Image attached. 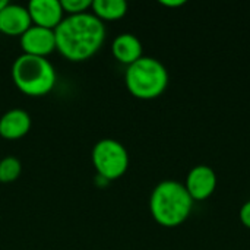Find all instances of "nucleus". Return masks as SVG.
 I'll return each mask as SVG.
<instances>
[{"label": "nucleus", "instance_id": "1", "mask_svg": "<svg viewBox=\"0 0 250 250\" xmlns=\"http://www.w3.org/2000/svg\"><path fill=\"white\" fill-rule=\"evenodd\" d=\"M56 50L69 62H85L103 47L105 25L91 12L67 15L54 29Z\"/></svg>", "mask_w": 250, "mask_h": 250}, {"label": "nucleus", "instance_id": "2", "mask_svg": "<svg viewBox=\"0 0 250 250\" xmlns=\"http://www.w3.org/2000/svg\"><path fill=\"white\" fill-rule=\"evenodd\" d=\"M193 202L183 183L177 180H163L152 189L149 211L155 223L173 229L182 226L189 218Z\"/></svg>", "mask_w": 250, "mask_h": 250}, {"label": "nucleus", "instance_id": "3", "mask_svg": "<svg viewBox=\"0 0 250 250\" xmlns=\"http://www.w3.org/2000/svg\"><path fill=\"white\" fill-rule=\"evenodd\" d=\"M12 79L22 94L28 97H44L54 88L57 75L48 59L21 54L12 64Z\"/></svg>", "mask_w": 250, "mask_h": 250}, {"label": "nucleus", "instance_id": "4", "mask_svg": "<svg viewBox=\"0 0 250 250\" xmlns=\"http://www.w3.org/2000/svg\"><path fill=\"white\" fill-rule=\"evenodd\" d=\"M168 70L155 57L142 56L127 66L125 82L129 92L139 100H154L168 86Z\"/></svg>", "mask_w": 250, "mask_h": 250}, {"label": "nucleus", "instance_id": "5", "mask_svg": "<svg viewBox=\"0 0 250 250\" xmlns=\"http://www.w3.org/2000/svg\"><path fill=\"white\" fill-rule=\"evenodd\" d=\"M92 166L97 176L107 182L120 179L129 168V152L125 145L116 139H100L91 152Z\"/></svg>", "mask_w": 250, "mask_h": 250}, {"label": "nucleus", "instance_id": "6", "mask_svg": "<svg viewBox=\"0 0 250 250\" xmlns=\"http://www.w3.org/2000/svg\"><path fill=\"white\" fill-rule=\"evenodd\" d=\"M19 38L21 48L23 51L22 54L47 59V56L56 50V35L53 29L31 25Z\"/></svg>", "mask_w": 250, "mask_h": 250}, {"label": "nucleus", "instance_id": "7", "mask_svg": "<svg viewBox=\"0 0 250 250\" xmlns=\"http://www.w3.org/2000/svg\"><path fill=\"white\" fill-rule=\"evenodd\" d=\"M217 183L218 179L214 168L205 164H198L188 173L185 186L193 201H205L215 192Z\"/></svg>", "mask_w": 250, "mask_h": 250}, {"label": "nucleus", "instance_id": "8", "mask_svg": "<svg viewBox=\"0 0 250 250\" xmlns=\"http://www.w3.org/2000/svg\"><path fill=\"white\" fill-rule=\"evenodd\" d=\"M32 25L47 29H56L64 19V10L60 0H31L26 4Z\"/></svg>", "mask_w": 250, "mask_h": 250}, {"label": "nucleus", "instance_id": "9", "mask_svg": "<svg viewBox=\"0 0 250 250\" xmlns=\"http://www.w3.org/2000/svg\"><path fill=\"white\" fill-rule=\"evenodd\" d=\"M32 25L26 6L7 3L0 12V32L9 37H21Z\"/></svg>", "mask_w": 250, "mask_h": 250}, {"label": "nucleus", "instance_id": "10", "mask_svg": "<svg viewBox=\"0 0 250 250\" xmlns=\"http://www.w3.org/2000/svg\"><path fill=\"white\" fill-rule=\"evenodd\" d=\"M31 116L22 108H12L0 117V136L6 141H18L31 130Z\"/></svg>", "mask_w": 250, "mask_h": 250}, {"label": "nucleus", "instance_id": "11", "mask_svg": "<svg viewBox=\"0 0 250 250\" xmlns=\"http://www.w3.org/2000/svg\"><path fill=\"white\" fill-rule=\"evenodd\" d=\"M141 40L130 32H123L117 35L111 42V54L122 64L130 66L136 60H139L144 54Z\"/></svg>", "mask_w": 250, "mask_h": 250}, {"label": "nucleus", "instance_id": "12", "mask_svg": "<svg viewBox=\"0 0 250 250\" xmlns=\"http://www.w3.org/2000/svg\"><path fill=\"white\" fill-rule=\"evenodd\" d=\"M127 12L125 0H92L91 13L100 21H119Z\"/></svg>", "mask_w": 250, "mask_h": 250}, {"label": "nucleus", "instance_id": "13", "mask_svg": "<svg viewBox=\"0 0 250 250\" xmlns=\"http://www.w3.org/2000/svg\"><path fill=\"white\" fill-rule=\"evenodd\" d=\"M22 163L16 157H4L0 160V183H12L19 179Z\"/></svg>", "mask_w": 250, "mask_h": 250}, {"label": "nucleus", "instance_id": "14", "mask_svg": "<svg viewBox=\"0 0 250 250\" xmlns=\"http://www.w3.org/2000/svg\"><path fill=\"white\" fill-rule=\"evenodd\" d=\"M62 7L67 15H81L91 10L92 0H62Z\"/></svg>", "mask_w": 250, "mask_h": 250}, {"label": "nucleus", "instance_id": "15", "mask_svg": "<svg viewBox=\"0 0 250 250\" xmlns=\"http://www.w3.org/2000/svg\"><path fill=\"white\" fill-rule=\"evenodd\" d=\"M239 215H240V221L243 223V226H246L248 229H250V199L242 205Z\"/></svg>", "mask_w": 250, "mask_h": 250}, {"label": "nucleus", "instance_id": "16", "mask_svg": "<svg viewBox=\"0 0 250 250\" xmlns=\"http://www.w3.org/2000/svg\"><path fill=\"white\" fill-rule=\"evenodd\" d=\"M160 3L167 7H177V6H183L186 1L185 0H161Z\"/></svg>", "mask_w": 250, "mask_h": 250}, {"label": "nucleus", "instance_id": "17", "mask_svg": "<svg viewBox=\"0 0 250 250\" xmlns=\"http://www.w3.org/2000/svg\"><path fill=\"white\" fill-rule=\"evenodd\" d=\"M7 3H9V1H6V0H0V12L3 10V7H4Z\"/></svg>", "mask_w": 250, "mask_h": 250}]
</instances>
